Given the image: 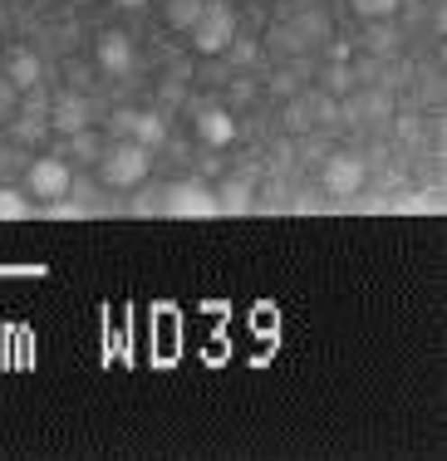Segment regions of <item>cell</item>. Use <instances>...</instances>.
Wrapping results in <instances>:
<instances>
[{
    "label": "cell",
    "mask_w": 447,
    "mask_h": 461,
    "mask_svg": "<svg viewBox=\"0 0 447 461\" xmlns=\"http://www.w3.org/2000/svg\"><path fill=\"white\" fill-rule=\"evenodd\" d=\"M403 0H349V10H354L359 20H394Z\"/></svg>",
    "instance_id": "7c38bea8"
},
{
    "label": "cell",
    "mask_w": 447,
    "mask_h": 461,
    "mask_svg": "<svg viewBox=\"0 0 447 461\" xmlns=\"http://www.w3.org/2000/svg\"><path fill=\"white\" fill-rule=\"evenodd\" d=\"M152 172V152L138 148L133 138H118L108 142V148L99 152V182L114 186V192H133V186H143Z\"/></svg>",
    "instance_id": "6da1fadb"
},
{
    "label": "cell",
    "mask_w": 447,
    "mask_h": 461,
    "mask_svg": "<svg viewBox=\"0 0 447 461\" xmlns=\"http://www.w3.org/2000/svg\"><path fill=\"white\" fill-rule=\"evenodd\" d=\"M69 5H94V0H69Z\"/></svg>",
    "instance_id": "e0dca14e"
},
{
    "label": "cell",
    "mask_w": 447,
    "mask_h": 461,
    "mask_svg": "<svg viewBox=\"0 0 447 461\" xmlns=\"http://www.w3.org/2000/svg\"><path fill=\"white\" fill-rule=\"evenodd\" d=\"M5 84H10V89H20V94L35 89V84H40V59H35V54H30V50L10 54V64H5Z\"/></svg>",
    "instance_id": "9c48e42d"
},
{
    "label": "cell",
    "mask_w": 447,
    "mask_h": 461,
    "mask_svg": "<svg viewBox=\"0 0 447 461\" xmlns=\"http://www.w3.org/2000/svg\"><path fill=\"white\" fill-rule=\"evenodd\" d=\"M202 5H206V0H168L162 20H168L172 30H182V35H187V30H192V20L202 15Z\"/></svg>",
    "instance_id": "8fae6325"
},
{
    "label": "cell",
    "mask_w": 447,
    "mask_h": 461,
    "mask_svg": "<svg viewBox=\"0 0 447 461\" xmlns=\"http://www.w3.org/2000/svg\"><path fill=\"white\" fill-rule=\"evenodd\" d=\"M25 216H30L25 192H15V186H0V221H25Z\"/></svg>",
    "instance_id": "4fadbf2b"
},
{
    "label": "cell",
    "mask_w": 447,
    "mask_h": 461,
    "mask_svg": "<svg viewBox=\"0 0 447 461\" xmlns=\"http://www.w3.org/2000/svg\"><path fill=\"white\" fill-rule=\"evenodd\" d=\"M74 172L64 158H54V152H45V158H35L25 167V192L35 196V202H64V192H69Z\"/></svg>",
    "instance_id": "277c9868"
},
{
    "label": "cell",
    "mask_w": 447,
    "mask_h": 461,
    "mask_svg": "<svg viewBox=\"0 0 447 461\" xmlns=\"http://www.w3.org/2000/svg\"><path fill=\"white\" fill-rule=\"evenodd\" d=\"M114 5H118V10H143L148 0H114Z\"/></svg>",
    "instance_id": "9a60e30c"
},
{
    "label": "cell",
    "mask_w": 447,
    "mask_h": 461,
    "mask_svg": "<svg viewBox=\"0 0 447 461\" xmlns=\"http://www.w3.org/2000/svg\"><path fill=\"white\" fill-rule=\"evenodd\" d=\"M0 35H5V0H0Z\"/></svg>",
    "instance_id": "2e32d148"
},
{
    "label": "cell",
    "mask_w": 447,
    "mask_h": 461,
    "mask_svg": "<svg viewBox=\"0 0 447 461\" xmlns=\"http://www.w3.org/2000/svg\"><path fill=\"white\" fill-rule=\"evenodd\" d=\"M216 206H222V212H246L251 206V182L246 177H226L222 192H216Z\"/></svg>",
    "instance_id": "30bf717a"
},
{
    "label": "cell",
    "mask_w": 447,
    "mask_h": 461,
    "mask_svg": "<svg viewBox=\"0 0 447 461\" xmlns=\"http://www.w3.org/2000/svg\"><path fill=\"white\" fill-rule=\"evenodd\" d=\"M123 138H133L138 148H162V142H168V123H162L158 113H128V133Z\"/></svg>",
    "instance_id": "ba28073f"
},
{
    "label": "cell",
    "mask_w": 447,
    "mask_h": 461,
    "mask_svg": "<svg viewBox=\"0 0 447 461\" xmlns=\"http://www.w3.org/2000/svg\"><path fill=\"white\" fill-rule=\"evenodd\" d=\"M94 64H99L104 74H128L133 69V40H128L123 30H104V35L94 40Z\"/></svg>",
    "instance_id": "8992f818"
},
{
    "label": "cell",
    "mask_w": 447,
    "mask_h": 461,
    "mask_svg": "<svg viewBox=\"0 0 447 461\" xmlns=\"http://www.w3.org/2000/svg\"><path fill=\"white\" fill-rule=\"evenodd\" d=\"M54 128H64V133H79V128H84V104H79V98H64V104L54 108Z\"/></svg>",
    "instance_id": "5bb4252c"
},
{
    "label": "cell",
    "mask_w": 447,
    "mask_h": 461,
    "mask_svg": "<svg viewBox=\"0 0 447 461\" xmlns=\"http://www.w3.org/2000/svg\"><path fill=\"white\" fill-rule=\"evenodd\" d=\"M158 212L162 216H192V221H206V216H222V206H216V192L206 182H168L158 192Z\"/></svg>",
    "instance_id": "3957f363"
},
{
    "label": "cell",
    "mask_w": 447,
    "mask_h": 461,
    "mask_svg": "<svg viewBox=\"0 0 447 461\" xmlns=\"http://www.w3.org/2000/svg\"><path fill=\"white\" fill-rule=\"evenodd\" d=\"M187 40H192V50H197V54H226L236 45V10L226 5V0H206L202 15L192 20Z\"/></svg>",
    "instance_id": "7a4b0ae2"
},
{
    "label": "cell",
    "mask_w": 447,
    "mask_h": 461,
    "mask_svg": "<svg viewBox=\"0 0 447 461\" xmlns=\"http://www.w3.org/2000/svg\"><path fill=\"white\" fill-rule=\"evenodd\" d=\"M364 177H369V167H364L359 152H334V158H324V172H320V182L330 196H354L359 186H364Z\"/></svg>",
    "instance_id": "5b68a950"
},
{
    "label": "cell",
    "mask_w": 447,
    "mask_h": 461,
    "mask_svg": "<svg viewBox=\"0 0 447 461\" xmlns=\"http://www.w3.org/2000/svg\"><path fill=\"white\" fill-rule=\"evenodd\" d=\"M197 138L206 148H226V142L236 138V118L226 113V108H202L197 113Z\"/></svg>",
    "instance_id": "52a82bcc"
}]
</instances>
